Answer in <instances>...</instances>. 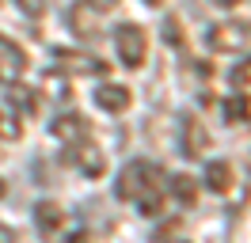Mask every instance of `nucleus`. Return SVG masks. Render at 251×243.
Returning <instances> with one entry per match:
<instances>
[{
    "mask_svg": "<svg viewBox=\"0 0 251 243\" xmlns=\"http://www.w3.org/2000/svg\"><path fill=\"white\" fill-rule=\"evenodd\" d=\"M164 171L152 160H129V164L118 171V182H114V197L118 201H133L141 217H160L164 209Z\"/></svg>",
    "mask_w": 251,
    "mask_h": 243,
    "instance_id": "f257e3e1",
    "label": "nucleus"
},
{
    "mask_svg": "<svg viewBox=\"0 0 251 243\" xmlns=\"http://www.w3.org/2000/svg\"><path fill=\"white\" fill-rule=\"evenodd\" d=\"M114 49H118V61L126 69H141L145 57H149V34L137 23H122L114 30Z\"/></svg>",
    "mask_w": 251,
    "mask_h": 243,
    "instance_id": "f03ea898",
    "label": "nucleus"
},
{
    "mask_svg": "<svg viewBox=\"0 0 251 243\" xmlns=\"http://www.w3.org/2000/svg\"><path fill=\"white\" fill-rule=\"evenodd\" d=\"M205 46L213 53H248L251 49V27L248 23H213L205 30Z\"/></svg>",
    "mask_w": 251,
    "mask_h": 243,
    "instance_id": "7ed1b4c3",
    "label": "nucleus"
},
{
    "mask_svg": "<svg viewBox=\"0 0 251 243\" xmlns=\"http://www.w3.org/2000/svg\"><path fill=\"white\" fill-rule=\"evenodd\" d=\"M53 57H57V65H61L65 73H73V76H107V65H103L99 57H92V53H76V49H57Z\"/></svg>",
    "mask_w": 251,
    "mask_h": 243,
    "instance_id": "20e7f679",
    "label": "nucleus"
},
{
    "mask_svg": "<svg viewBox=\"0 0 251 243\" xmlns=\"http://www.w3.org/2000/svg\"><path fill=\"white\" fill-rule=\"evenodd\" d=\"M23 69H27V53L12 38H0V84H19Z\"/></svg>",
    "mask_w": 251,
    "mask_h": 243,
    "instance_id": "39448f33",
    "label": "nucleus"
},
{
    "mask_svg": "<svg viewBox=\"0 0 251 243\" xmlns=\"http://www.w3.org/2000/svg\"><path fill=\"white\" fill-rule=\"evenodd\" d=\"M50 133L57 137V141H65V145H80V141H88V122H84V114H57V118L50 122Z\"/></svg>",
    "mask_w": 251,
    "mask_h": 243,
    "instance_id": "423d86ee",
    "label": "nucleus"
},
{
    "mask_svg": "<svg viewBox=\"0 0 251 243\" xmlns=\"http://www.w3.org/2000/svg\"><path fill=\"white\" fill-rule=\"evenodd\" d=\"M92 99H95V106L107 110V114H118V110H126V106L133 103L129 88H122V84H99V88L92 91Z\"/></svg>",
    "mask_w": 251,
    "mask_h": 243,
    "instance_id": "0eeeda50",
    "label": "nucleus"
},
{
    "mask_svg": "<svg viewBox=\"0 0 251 243\" xmlns=\"http://www.w3.org/2000/svg\"><path fill=\"white\" fill-rule=\"evenodd\" d=\"M73 164L80 167V175H88V179H99L103 171H107V156L95 148V145H88V141H80V145H73Z\"/></svg>",
    "mask_w": 251,
    "mask_h": 243,
    "instance_id": "6e6552de",
    "label": "nucleus"
},
{
    "mask_svg": "<svg viewBox=\"0 0 251 243\" xmlns=\"http://www.w3.org/2000/svg\"><path fill=\"white\" fill-rule=\"evenodd\" d=\"M202 182L213 190V194H228V190H232V182H236L232 164H228V160H213V164H205V179Z\"/></svg>",
    "mask_w": 251,
    "mask_h": 243,
    "instance_id": "1a4fd4ad",
    "label": "nucleus"
},
{
    "mask_svg": "<svg viewBox=\"0 0 251 243\" xmlns=\"http://www.w3.org/2000/svg\"><path fill=\"white\" fill-rule=\"evenodd\" d=\"M34 224H38L42 236H53V232L65 224L61 205H57V201H50V197H46V201H38V205H34Z\"/></svg>",
    "mask_w": 251,
    "mask_h": 243,
    "instance_id": "9d476101",
    "label": "nucleus"
},
{
    "mask_svg": "<svg viewBox=\"0 0 251 243\" xmlns=\"http://www.w3.org/2000/svg\"><path fill=\"white\" fill-rule=\"evenodd\" d=\"M221 114H225L228 125H244V122H251V95H244V91L228 95V99L221 103Z\"/></svg>",
    "mask_w": 251,
    "mask_h": 243,
    "instance_id": "9b49d317",
    "label": "nucleus"
},
{
    "mask_svg": "<svg viewBox=\"0 0 251 243\" xmlns=\"http://www.w3.org/2000/svg\"><path fill=\"white\" fill-rule=\"evenodd\" d=\"M8 103H12V110L16 114H34L38 110V95H34L31 88H19V84H8Z\"/></svg>",
    "mask_w": 251,
    "mask_h": 243,
    "instance_id": "f8f14e48",
    "label": "nucleus"
},
{
    "mask_svg": "<svg viewBox=\"0 0 251 243\" xmlns=\"http://www.w3.org/2000/svg\"><path fill=\"white\" fill-rule=\"evenodd\" d=\"M19 137H23V122L12 106H4L0 110V141H19Z\"/></svg>",
    "mask_w": 251,
    "mask_h": 243,
    "instance_id": "ddd939ff",
    "label": "nucleus"
},
{
    "mask_svg": "<svg viewBox=\"0 0 251 243\" xmlns=\"http://www.w3.org/2000/svg\"><path fill=\"white\" fill-rule=\"evenodd\" d=\"M168 190H172L183 205H194V197H198V186H194V179H190V175H175V179L168 182Z\"/></svg>",
    "mask_w": 251,
    "mask_h": 243,
    "instance_id": "4468645a",
    "label": "nucleus"
},
{
    "mask_svg": "<svg viewBox=\"0 0 251 243\" xmlns=\"http://www.w3.org/2000/svg\"><path fill=\"white\" fill-rule=\"evenodd\" d=\"M232 88L244 91V95H251V61H248V65H240V69L232 73Z\"/></svg>",
    "mask_w": 251,
    "mask_h": 243,
    "instance_id": "2eb2a0df",
    "label": "nucleus"
},
{
    "mask_svg": "<svg viewBox=\"0 0 251 243\" xmlns=\"http://www.w3.org/2000/svg\"><path fill=\"white\" fill-rule=\"evenodd\" d=\"M16 4L27 15H46V8H50V0H16Z\"/></svg>",
    "mask_w": 251,
    "mask_h": 243,
    "instance_id": "dca6fc26",
    "label": "nucleus"
},
{
    "mask_svg": "<svg viewBox=\"0 0 251 243\" xmlns=\"http://www.w3.org/2000/svg\"><path fill=\"white\" fill-rule=\"evenodd\" d=\"M61 243H99V240H95L88 228H76V232H69V236H65Z\"/></svg>",
    "mask_w": 251,
    "mask_h": 243,
    "instance_id": "f3484780",
    "label": "nucleus"
},
{
    "mask_svg": "<svg viewBox=\"0 0 251 243\" xmlns=\"http://www.w3.org/2000/svg\"><path fill=\"white\" fill-rule=\"evenodd\" d=\"M80 4H84V8H92V12H110L118 0H80Z\"/></svg>",
    "mask_w": 251,
    "mask_h": 243,
    "instance_id": "a211bd4d",
    "label": "nucleus"
},
{
    "mask_svg": "<svg viewBox=\"0 0 251 243\" xmlns=\"http://www.w3.org/2000/svg\"><path fill=\"white\" fill-rule=\"evenodd\" d=\"M0 243H16V232H12L8 224H0Z\"/></svg>",
    "mask_w": 251,
    "mask_h": 243,
    "instance_id": "6ab92c4d",
    "label": "nucleus"
},
{
    "mask_svg": "<svg viewBox=\"0 0 251 243\" xmlns=\"http://www.w3.org/2000/svg\"><path fill=\"white\" fill-rule=\"evenodd\" d=\"M4 194H8V182H4V179H0V197H4Z\"/></svg>",
    "mask_w": 251,
    "mask_h": 243,
    "instance_id": "aec40b11",
    "label": "nucleus"
},
{
    "mask_svg": "<svg viewBox=\"0 0 251 243\" xmlns=\"http://www.w3.org/2000/svg\"><path fill=\"white\" fill-rule=\"evenodd\" d=\"M217 4H225V8H232V4H240V0H217Z\"/></svg>",
    "mask_w": 251,
    "mask_h": 243,
    "instance_id": "412c9836",
    "label": "nucleus"
},
{
    "mask_svg": "<svg viewBox=\"0 0 251 243\" xmlns=\"http://www.w3.org/2000/svg\"><path fill=\"white\" fill-rule=\"evenodd\" d=\"M145 4H160V0H145Z\"/></svg>",
    "mask_w": 251,
    "mask_h": 243,
    "instance_id": "4be33fe9",
    "label": "nucleus"
}]
</instances>
